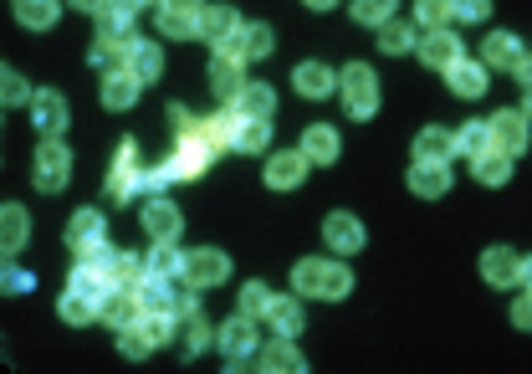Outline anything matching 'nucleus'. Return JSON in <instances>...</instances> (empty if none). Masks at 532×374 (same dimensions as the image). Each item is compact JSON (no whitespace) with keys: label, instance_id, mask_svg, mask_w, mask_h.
I'll use <instances>...</instances> for the list:
<instances>
[{"label":"nucleus","instance_id":"obj_1","mask_svg":"<svg viewBox=\"0 0 532 374\" xmlns=\"http://www.w3.org/2000/svg\"><path fill=\"white\" fill-rule=\"evenodd\" d=\"M292 287L302 298H348L353 287V272L338 267V262H318V257H302L292 267Z\"/></svg>","mask_w":532,"mask_h":374},{"label":"nucleus","instance_id":"obj_2","mask_svg":"<svg viewBox=\"0 0 532 374\" xmlns=\"http://www.w3.org/2000/svg\"><path fill=\"white\" fill-rule=\"evenodd\" d=\"M338 88H343V108L348 118H374L379 113V77L364 62H348L338 72Z\"/></svg>","mask_w":532,"mask_h":374},{"label":"nucleus","instance_id":"obj_3","mask_svg":"<svg viewBox=\"0 0 532 374\" xmlns=\"http://www.w3.org/2000/svg\"><path fill=\"white\" fill-rule=\"evenodd\" d=\"M67 180H72V154H67V144H62V139H41V149H36V185L47 190V195H57Z\"/></svg>","mask_w":532,"mask_h":374},{"label":"nucleus","instance_id":"obj_4","mask_svg":"<svg viewBox=\"0 0 532 374\" xmlns=\"http://www.w3.org/2000/svg\"><path fill=\"white\" fill-rule=\"evenodd\" d=\"M200 16H205L200 0H164L159 6V36L190 41V36H200Z\"/></svg>","mask_w":532,"mask_h":374},{"label":"nucleus","instance_id":"obj_5","mask_svg":"<svg viewBox=\"0 0 532 374\" xmlns=\"http://www.w3.org/2000/svg\"><path fill=\"white\" fill-rule=\"evenodd\" d=\"M226 277H231V257L215 252V246H200V252L185 257V282L195 287V293H200V287H220Z\"/></svg>","mask_w":532,"mask_h":374},{"label":"nucleus","instance_id":"obj_6","mask_svg":"<svg viewBox=\"0 0 532 374\" xmlns=\"http://www.w3.org/2000/svg\"><path fill=\"white\" fill-rule=\"evenodd\" d=\"M215 344L226 349V359L241 369V364L256 354V318H251V313H236V318H231V323L215 334Z\"/></svg>","mask_w":532,"mask_h":374},{"label":"nucleus","instance_id":"obj_7","mask_svg":"<svg viewBox=\"0 0 532 374\" xmlns=\"http://www.w3.org/2000/svg\"><path fill=\"white\" fill-rule=\"evenodd\" d=\"M415 47H420V62L435 67V72H446V67L461 62V41L451 36V26H430V31L415 41Z\"/></svg>","mask_w":532,"mask_h":374},{"label":"nucleus","instance_id":"obj_8","mask_svg":"<svg viewBox=\"0 0 532 374\" xmlns=\"http://www.w3.org/2000/svg\"><path fill=\"white\" fill-rule=\"evenodd\" d=\"M139 313H144V303H139V287H108V298L98 303V318L108 323V328H123L128 323H139Z\"/></svg>","mask_w":532,"mask_h":374},{"label":"nucleus","instance_id":"obj_9","mask_svg":"<svg viewBox=\"0 0 532 374\" xmlns=\"http://www.w3.org/2000/svg\"><path fill=\"white\" fill-rule=\"evenodd\" d=\"M133 190H144V170H139V149H133V139H123V149L113 159V175H108V195L128 200Z\"/></svg>","mask_w":532,"mask_h":374},{"label":"nucleus","instance_id":"obj_10","mask_svg":"<svg viewBox=\"0 0 532 374\" xmlns=\"http://www.w3.org/2000/svg\"><path fill=\"white\" fill-rule=\"evenodd\" d=\"M486 123H492V144L502 149V154H522L527 149V113L522 108H502L497 118H486Z\"/></svg>","mask_w":532,"mask_h":374},{"label":"nucleus","instance_id":"obj_11","mask_svg":"<svg viewBox=\"0 0 532 374\" xmlns=\"http://www.w3.org/2000/svg\"><path fill=\"white\" fill-rule=\"evenodd\" d=\"M481 277L492 287H517L522 282V257L512 252V246H486L481 252Z\"/></svg>","mask_w":532,"mask_h":374},{"label":"nucleus","instance_id":"obj_12","mask_svg":"<svg viewBox=\"0 0 532 374\" xmlns=\"http://www.w3.org/2000/svg\"><path fill=\"white\" fill-rule=\"evenodd\" d=\"M410 190H415L420 200H440V195H451V164L415 159V164H410Z\"/></svg>","mask_w":532,"mask_h":374},{"label":"nucleus","instance_id":"obj_13","mask_svg":"<svg viewBox=\"0 0 532 374\" xmlns=\"http://www.w3.org/2000/svg\"><path fill=\"white\" fill-rule=\"evenodd\" d=\"M323 241L333 246V252L353 257V252H359V246H364V226H359V216H348V211L328 216V221H323Z\"/></svg>","mask_w":532,"mask_h":374},{"label":"nucleus","instance_id":"obj_14","mask_svg":"<svg viewBox=\"0 0 532 374\" xmlns=\"http://www.w3.org/2000/svg\"><path fill=\"white\" fill-rule=\"evenodd\" d=\"M210 93H215L220 103H236V98L246 93V67H241L236 57H215V67H210Z\"/></svg>","mask_w":532,"mask_h":374},{"label":"nucleus","instance_id":"obj_15","mask_svg":"<svg viewBox=\"0 0 532 374\" xmlns=\"http://www.w3.org/2000/svg\"><path fill=\"white\" fill-rule=\"evenodd\" d=\"M307 164H313V159H307L302 149L297 154H272V159H266V185H272V190H297L302 175H307Z\"/></svg>","mask_w":532,"mask_h":374},{"label":"nucleus","instance_id":"obj_16","mask_svg":"<svg viewBox=\"0 0 532 374\" xmlns=\"http://www.w3.org/2000/svg\"><path fill=\"white\" fill-rule=\"evenodd\" d=\"M180 211H174V205L164 200V195H154L149 205H144V231L154 236V241H180Z\"/></svg>","mask_w":532,"mask_h":374},{"label":"nucleus","instance_id":"obj_17","mask_svg":"<svg viewBox=\"0 0 532 374\" xmlns=\"http://www.w3.org/2000/svg\"><path fill=\"white\" fill-rule=\"evenodd\" d=\"M31 118H36V129L47 139H57L67 129V98L62 93H36L31 98Z\"/></svg>","mask_w":532,"mask_h":374},{"label":"nucleus","instance_id":"obj_18","mask_svg":"<svg viewBox=\"0 0 532 374\" xmlns=\"http://www.w3.org/2000/svg\"><path fill=\"white\" fill-rule=\"evenodd\" d=\"M139 88H144V82H139V77H133L128 67L108 72V77H103V108H113V113L133 108V103H139Z\"/></svg>","mask_w":532,"mask_h":374},{"label":"nucleus","instance_id":"obj_19","mask_svg":"<svg viewBox=\"0 0 532 374\" xmlns=\"http://www.w3.org/2000/svg\"><path fill=\"white\" fill-rule=\"evenodd\" d=\"M522 57H527V52H522V41H517L512 31H492V36L481 41V62H486V67H507V72H512Z\"/></svg>","mask_w":532,"mask_h":374},{"label":"nucleus","instance_id":"obj_20","mask_svg":"<svg viewBox=\"0 0 532 374\" xmlns=\"http://www.w3.org/2000/svg\"><path fill=\"white\" fill-rule=\"evenodd\" d=\"M486 72H492V67H486V62H456V67H446V82H451V93L456 98H481L486 93Z\"/></svg>","mask_w":532,"mask_h":374},{"label":"nucleus","instance_id":"obj_21","mask_svg":"<svg viewBox=\"0 0 532 374\" xmlns=\"http://www.w3.org/2000/svg\"><path fill=\"white\" fill-rule=\"evenodd\" d=\"M103 272H108V282H113V287H139V282H144V272H149V262H139L133 252H118V246H108Z\"/></svg>","mask_w":532,"mask_h":374},{"label":"nucleus","instance_id":"obj_22","mask_svg":"<svg viewBox=\"0 0 532 374\" xmlns=\"http://www.w3.org/2000/svg\"><path fill=\"white\" fill-rule=\"evenodd\" d=\"M67 287H72V293H82V298H93V303H103L113 282H108V272L98 262H77V272L67 277Z\"/></svg>","mask_w":532,"mask_h":374},{"label":"nucleus","instance_id":"obj_23","mask_svg":"<svg viewBox=\"0 0 532 374\" xmlns=\"http://www.w3.org/2000/svg\"><path fill=\"white\" fill-rule=\"evenodd\" d=\"M451 154H456V134H451V129H420V134H415V159L451 164Z\"/></svg>","mask_w":532,"mask_h":374},{"label":"nucleus","instance_id":"obj_24","mask_svg":"<svg viewBox=\"0 0 532 374\" xmlns=\"http://www.w3.org/2000/svg\"><path fill=\"white\" fill-rule=\"evenodd\" d=\"M302 154L313 159V164H333V159H338V134L328 129V123H307V134H302Z\"/></svg>","mask_w":532,"mask_h":374},{"label":"nucleus","instance_id":"obj_25","mask_svg":"<svg viewBox=\"0 0 532 374\" xmlns=\"http://www.w3.org/2000/svg\"><path fill=\"white\" fill-rule=\"evenodd\" d=\"M292 82H297L302 98H328V88H338V77H333L323 62H302V67L292 72Z\"/></svg>","mask_w":532,"mask_h":374},{"label":"nucleus","instance_id":"obj_26","mask_svg":"<svg viewBox=\"0 0 532 374\" xmlns=\"http://www.w3.org/2000/svg\"><path fill=\"white\" fill-rule=\"evenodd\" d=\"M236 129H241V108H226V113H215V118L200 123V134L215 144V154L220 149H236Z\"/></svg>","mask_w":532,"mask_h":374},{"label":"nucleus","instance_id":"obj_27","mask_svg":"<svg viewBox=\"0 0 532 374\" xmlns=\"http://www.w3.org/2000/svg\"><path fill=\"white\" fill-rule=\"evenodd\" d=\"M26 236H31V216L21 205H6V211H0V252H21Z\"/></svg>","mask_w":532,"mask_h":374},{"label":"nucleus","instance_id":"obj_28","mask_svg":"<svg viewBox=\"0 0 532 374\" xmlns=\"http://www.w3.org/2000/svg\"><path fill=\"white\" fill-rule=\"evenodd\" d=\"M261 369H272V374H302L307 359L297 354L292 339H277V344H266V349H261Z\"/></svg>","mask_w":532,"mask_h":374},{"label":"nucleus","instance_id":"obj_29","mask_svg":"<svg viewBox=\"0 0 532 374\" xmlns=\"http://www.w3.org/2000/svg\"><path fill=\"white\" fill-rule=\"evenodd\" d=\"M241 31V16L231 11V6H205V16H200V36L210 41V47H215V41H226V36H236Z\"/></svg>","mask_w":532,"mask_h":374},{"label":"nucleus","instance_id":"obj_30","mask_svg":"<svg viewBox=\"0 0 532 374\" xmlns=\"http://www.w3.org/2000/svg\"><path fill=\"white\" fill-rule=\"evenodd\" d=\"M266 323L277 328V339H297V334H302V303H297V298H272Z\"/></svg>","mask_w":532,"mask_h":374},{"label":"nucleus","instance_id":"obj_31","mask_svg":"<svg viewBox=\"0 0 532 374\" xmlns=\"http://www.w3.org/2000/svg\"><path fill=\"white\" fill-rule=\"evenodd\" d=\"M486 149H497V144H492V123H486V118H476V123H466V129H456V154L481 159Z\"/></svg>","mask_w":532,"mask_h":374},{"label":"nucleus","instance_id":"obj_32","mask_svg":"<svg viewBox=\"0 0 532 374\" xmlns=\"http://www.w3.org/2000/svg\"><path fill=\"white\" fill-rule=\"evenodd\" d=\"M236 108H241V118H272L277 113V93L266 88V82H246V93L236 98Z\"/></svg>","mask_w":532,"mask_h":374},{"label":"nucleus","instance_id":"obj_33","mask_svg":"<svg viewBox=\"0 0 532 374\" xmlns=\"http://www.w3.org/2000/svg\"><path fill=\"white\" fill-rule=\"evenodd\" d=\"M476 164V180L481 185H507L512 180V154H502V149H486L481 159H471Z\"/></svg>","mask_w":532,"mask_h":374},{"label":"nucleus","instance_id":"obj_34","mask_svg":"<svg viewBox=\"0 0 532 374\" xmlns=\"http://www.w3.org/2000/svg\"><path fill=\"white\" fill-rule=\"evenodd\" d=\"M57 0H16V21L26 26V31H47L52 21H57Z\"/></svg>","mask_w":532,"mask_h":374},{"label":"nucleus","instance_id":"obj_35","mask_svg":"<svg viewBox=\"0 0 532 374\" xmlns=\"http://www.w3.org/2000/svg\"><path fill=\"white\" fill-rule=\"evenodd\" d=\"M128 72L139 77V82H154V77L164 72V52L154 47V41H139V47H133V57H128Z\"/></svg>","mask_w":532,"mask_h":374},{"label":"nucleus","instance_id":"obj_36","mask_svg":"<svg viewBox=\"0 0 532 374\" xmlns=\"http://www.w3.org/2000/svg\"><path fill=\"white\" fill-rule=\"evenodd\" d=\"M266 144H272V123H266V118H241L236 149H241V154H261Z\"/></svg>","mask_w":532,"mask_h":374},{"label":"nucleus","instance_id":"obj_37","mask_svg":"<svg viewBox=\"0 0 532 374\" xmlns=\"http://www.w3.org/2000/svg\"><path fill=\"white\" fill-rule=\"evenodd\" d=\"M149 272H159V277H185V257L174 252V241H154V252H149Z\"/></svg>","mask_w":532,"mask_h":374},{"label":"nucleus","instance_id":"obj_38","mask_svg":"<svg viewBox=\"0 0 532 374\" xmlns=\"http://www.w3.org/2000/svg\"><path fill=\"white\" fill-rule=\"evenodd\" d=\"M410 41H415V31H410V21H399V16H389L384 26H379V47L384 52H410Z\"/></svg>","mask_w":532,"mask_h":374},{"label":"nucleus","instance_id":"obj_39","mask_svg":"<svg viewBox=\"0 0 532 374\" xmlns=\"http://www.w3.org/2000/svg\"><path fill=\"white\" fill-rule=\"evenodd\" d=\"M57 313H62L72 328H82V323H93V318H98V303H93V298H82V293H72V287H67V298L57 303Z\"/></svg>","mask_w":532,"mask_h":374},{"label":"nucleus","instance_id":"obj_40","mask_svg":"<svg viewBox=\"0 0 532 374\" xmlns=\"http://www.w3.org/2000/svg\"><path fill=\"white\" fill-rule=\"evenodd\" d=\"M180 318H185V323H180V328H185V349L200 354V349L215 339V334H210V323H205V313H200V308H185Z\"/></svg>","mask_w":532,"mask_h":374},{"label":"nucleus","instance_id":"obj_41","mask_svg":"<svg viewBox=\"0 0 532 374\" xmlns=\"http://www.w3.org/2000/svg\"><path fill=\"white\" fill-rule=\"evenodd\" d=\"M399 0H353V21H364V26H384L394 16Z\"/></svg>","mask_w":532,"mask_h":374},{"label":"nucleus","instance_id":"obj_42","mask_svg":"<svg viewBox=\"0 0 532 374\" xmlns=\"http://www.w3.org/2000/svg\"><path fill=\"white\" fill-rule=\"evenodd\" d=\"M118 349H123L128 359H149V349H154V339L144 334V328H139V323H128V328H123V334H118Z\"/></svg>","mask_w":532,"mask_h":374},{"label":"nucleus","instance_id":"obj_43","mask_svg":"<svg viewBox=\"0 0 532 374\" xmlns=\"http://www.w3.org/2000/svg\"><path fill=\"white\" fill-rule=\"evenodd\" d=\"M241 41H246V57H266L272 52V26L251 21V26H241Z\"/></svg>","mask_w":532,"mask_h":374},{"label":"nucleus","instance_id":"obj_44","mask_svg":"<svg viewBox=\"0 0 532 374\" xmlns=\"http://www.w3.org/2000/svg\"><path fill=\"white\" fill-rule=\"evenodd\" d=\"M0 98H6V108H21V103H31L36 93L26 88L21 72H0Z\"/></svg>","mask_w":532,"mask_h":374},{"label":"nucleus","instance_id":"obj_45","mask_svg":"<svg viewBox=\"0 0 532 374\" xmlns=\"http://www.w3.org/2000/svg\"><path fill=\"white\" fill-rule=\"evenodd\" d=\"M415 21L430 31V26H446L451 21V0H415Z\"/></svg>","mask_w":532,"mask_h":374},{"label":"nucleus","instance_id":"obj_46","mask_svg":"<svg viewBox=\"0 0 532 374\" xmlns=\"http://www.w3.org/2000/svg\"><path fill=\"white\" fill-rule=\"evenodd\" d=\"M266 308H272V293H266L261 282H246V287H241V313H251V318H266Z\"/></svg>","mask_w":532,"mask_h":374},{"label":"nucleus","instance_id":"obj_47","mask_svg":"<svg viewBox=\"0 0 532 374\" xmlns=\"http://www.w3.org/2000/svg\"><path fill=\"white\" fill-rule=\"evenodd\" d=\"M486 11H492V0H451L456 21H486Z\"/></svg>","mask_w":532,"mask_h":374},{"label":"nucleus","instance_id":"obj_48","mask_svg":"<svg viewBox=\"0 0 532 374\" xmlns=\"http://www.w3.org/2000/svg\"><path fill=\"white\" fill-rule=\"evenodd\" d=\"M0 287H6V293H31V272L6 267V272H0Z\"/></svg>","mask_w":532,"mask_h":374},{"label":"nucleus","instance_id":"obj_49","mask_svg":"<svg viewBox=\"0 0 532 374\" xmlns=\"http://www.w3.org/2000/svg\"><path fill=\"white\" fill-rule=\"evenodd\" d=\"M512 323H517V328H527V334H532V287H527V293H522V298L512 303Z\"/></svg>","mask_w":532,"mask_h":374},{"label":"nucleus","instance_id":"obj_50","mask_svg":"<svg viewBox=\"0 0 532 374\" xmlns=\"http://www.w3.org/2000/svg\"><path fill=\"white\" fill-rule=\"evenodd\" d=\"M512 72H517V82H522V93H532V57H522Z\"/></svg>","mask_w":532,"mask_h":374},{"label":"nucleus","instance_id":"obj_51","mask_svg":"<svg viewBox=\"0 0 532 374\" xmlns=\"http://www.w3.org/2000/svg\"><path fill=\"white\" fill-rule=\"evenodd\" d=\"M72 6H77V11H93V16H103V11H108V0H72Z\"/></svg>","mask_w":532,"mask_h":374},{"label":"nucleus","instance_id":"obj_52","mask_svg":"<svg viewBox=\"0 0 532 374\" xmlns=\"http://www.w3.org/2000/svg\"><path fill=\"white\" fill-rule=\"evenodd\" d=\"M169 118H174V129H180V134H185V129H190V123H195V118H190L185 108H169Z\"/></svg>","mask_w":532,"mask_h":374},{"label":"nucleus","instance_id":"obj_53","mask_svg":"<svg viewBox=\"0 0 532 374\" xmlns=\"http://www.w3.org/2000/svg\"><path fill=\"white\" fill-rule=\"evenodd\" d=\"M522 282H527V287H532V257H527V262H522Z\"/></svg>","mask_w":532,"mask_h":374},{"label":"nucleus","instance_id":"obj_54","mask_svg":"<svg viewBox=\"0 0 532 374\" xmlns=\"http://www.w3.org/2000/svg\"><path fill=\"white\" fill-rule=\"evenodd\" d=\"M307 6H313V11H328V6H333V0H307Z\"/></svg>","mask_w":532,"mask_h":374},{"label":"nucleus","instance_id":"obj_55","mask_svg":"<svg viewBox=\"0 0 532 374\" xmlns=\"http://www.w3.org/2000/svg\"><path fill=\"white\" fill-rule=\"evenodd\" d=\"M522 113H527V123H532V93H527V103H522Z\"/></svg>","mask_w":532,"mask_h":374}]
</instances>
